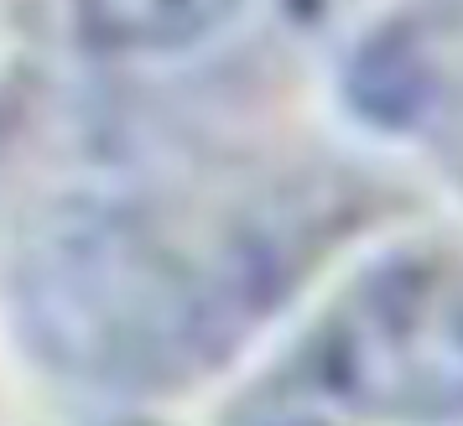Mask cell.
I'll return each mask as SVG.
<instances>
[{"label":"cell","mask_w":463,"mask_h":426,"mask_svg":"<svg viewBox=\"0 0 463 426\" xmlns=\"http://www.w3.org/2000/svg\"><path fill=\"white\" fill-rule=\"evenodd\" d=\"M359 105L396 130L463 115V0H417L354 58Z\"/></svg>","instance_id":"cell-2"},{"label":"cell","mask_w":463,"mask_h":426,"mask_svg":"<svg viewBox=\"0 0 463 426\" xmlns=\"http://www.w3.org/2000/svg\"><path fill=\"white\" fill-rule=\"evenodd\" d=\"M245 0H73V26L94 52L151 63L213 42Z\"/></svg>","instance_id":"cell-3"},{"label":"cell","mask_w":463,"mask_h":426,"mask_svg":"<svg viewBox=\"0 0 463 426\" xmlns=\"http://www.w3.org/2000/svg\"><path fill=\"white\" fill-rule=\"evenodd\" d=\"M302 401L359 426H463V250L370 260L297 354Z\"/></svg>","instance_id":"cell-1"}]
</instances>
